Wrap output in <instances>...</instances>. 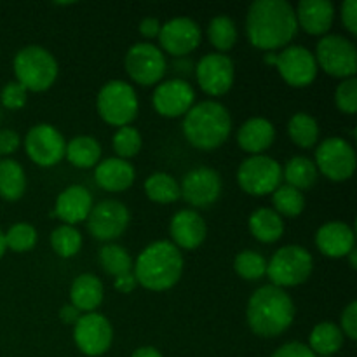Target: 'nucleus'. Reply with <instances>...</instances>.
<instances>
[{"instance_id":"nucleus-6","label":"nucleus","mask_w":357,"mask_h":357,"mask_svg":"<svg viewBox=\"0 0 357 357\" xmlns=\"http://www.w3.org/2000/svg\"><path fill=\"white\" fill-rule=\"evenodd\" d=\"M96 108L107 124L115 126L117 129L124 128L138 115V94L126 80H110L98 93Z\"/></svg>"},{"instance_id":"nucleus-27","label":"nucleus","mask_w":357,"mask_h":357,"mask_svg":"<svg viewBox=\"0 0 357 357\" xmlns=\"http://www.w3.org/2000/svg\"><path fill=\"white\" fill-rule=\"evenodd\" d=\"M250 232L257 241L265 244L278 243L284 234V222L271 208H258L250 216Z\"/></svg>"},{"instance_id":"nucleus-30","label":"nucleus","mask_w":357,"mask_h":357,"mask_svg":"<svg viewBox=\"0 0 357 357\" xmlns=\"http://www.w3.org/2000/svg\"><path fill=\"white\" fill-rule=\"evenodd\" d=\"M26 190V174L23 166L14 159L0 160V197L6 201H17Z\"/></svg>"},{"instance_id":"nucleus-2","label":"nucleus","mask_w":357,"mask_h":357,"mask_svg":"<svg viewBox=\"0 0 357 357\" xmlns=\"http://www.w3.org/2000/svg\"><path fill=\"white\" fill-rule=\"evenodd\" d=\"M246 319L248 326L258 337H279L293 324L295 303L284 289L272 284L261 286L248 302Z\"/></svg>"},{"instance_id":"nucleus-5","label":"nucleus","mask_w":357,"mask_h":357,"mask_svg":"<svg viewBox=\"0 0 357 357\" xmlns=\"http://www.w3.org/2000/svg\"><path fill=\"white\" fill-rule=\"evenodd\" d=\"M13 66L16 82L31 93L47 91L58 79V61L40 45L20 49L14 56Z\"/></svg>"},{"instance_id":"nucleus-47","label":"nucleus","mask_w":357,"mask_h":357,"mask_svg":"<svg viewBox=\"0 0 357 357\" xmlns=\"http://www.w3.org/2000/svg\"><path fill=\"white\" fill-rule=\"evenodd\" d=\"M160 21L157 17H143L142 23H139V33L145 38H155L159 37L160 31Z\"/></svg>"},{"instance_id":"nucleus-51","label":"nucleus","mask_w":357,"mask_h":357,"mask_svg":"<svg viewBox=\"0 0 357 357\" xmlns=\"http://www.w3.org/2000/svg\"><path fill=\"white\" fill-rule=\"evenodd\" d=\"M347 258H349V265H351V268H354L356 271V267H357V258H356V248L354 250L351 251V253L347 255Z\"/></svg>"},{"instance_id":"nucleus-12","label":"nucleus","mask_w":357,"mask_h":357,"mask_svg":"<svg viewBox=\"0 0 357 357\" xmlns=\"http://www.w3.org/2000/svg\"><path fill=\"white\" fill-rule=\"evenodd\" d=\"M66 142L51 124H37L24 136V150L31 162L40 167H52L65 159Z\"/></svg>"},{"instance_id":"nucleus-26","label":"nucleus","mask_w":357,"mask_h":357,"mask_svg":"<svg viewBox=\"0 0 357 357\" xmlns=\"http://www.w3.org/2000/svg\"><path fill=\"white\" fill-rule=\"evenodd\" d=\"M105 296L103 282L93 274H82L75 278L70 288V302L79 312H96Z\"/></svg>"},{"instance_id":"nucleus-20","label":"nucleus","mask_w":357,"mask_h":357,"mask_svg":"<svg viewBox=\"0 0 357 357\" xmlns=\"http://www.w3.org/2000/svg\"><path fill=\"white\" fill-rule=\"evenodd\" d=\"M171 243L178 250H197L206 239L208 227H206L204 218L194 209H181L171 218L169 225Z\"/></svg>"},{"instance_id":"nucleus-29","label":"nucleus","mask_w":357,"mask_h":357,"mask_svg":"<svg viewBox=\"0 0 357 357\" xmlns=\"http://www.w3.org/2000/svg\"><path fill=\"white\" fill-rule=\"evenodd\" d=\"M317 176H319V171H317L316 164L305 155L291 157L282 167V178L286 181L284 185H289L300 192L312 188L316 185Z\"/></svg>"},{"instance_id":"nucleus-17","label":"nucleus","mask_w":357,"mask_h":357,"mask_svg":"<svg viewBox=\"0 0 357 357\" xmlns=\"http://www.w3.org/2000/svg\"><path fill=\"white\" fill-rule=\"evenodd\" d=\"M222 194V178L213 167L199 166L188 171L180 185V195L194 208H209Z\"/></svg>"},{"instance_id":"nucleus-3","label":"nucleus","mask_w":357,"mask_h":357,"mask_svg":"<svg viewBox=\"0 0 357 357\" xmlns=\"http://www.w3.org/2000/svg\"><path fill=\"white\" fill-rule=\"evenodd\" d=\"M183 274V255L171 241L149 244L136 258L132 275L136 282L150 291H167Z\"/></svg>"},{"instance_id":"nucleus-38","label":"nucleus","mask_w":357,"mask_h":357,"mask_svg":"<svg viewBox=\"0 0 357 357\" xmlns=\"http://www.w3.org/2000/svg\"><path fill=\"white\" fill-rule=\"evenodd\" d=\"M234 271L246 281H258L267 274V260L253 250H244L234 260Z\"/></svg>"},{"instance_id":"nucleus-43","label":"nucleus","mask_w":357,"mask_h":357,"mask_svg":"<svg viewBox=\"0 0 357 357\" xmlns=\"http://www.w3.org/2000/svg\"><path fill=\"white\" fill-rule=\"evenodd\" d=\"M340 330L344 337H349L351 340L357 338V302L349 303L344 309L340 317Z\"/></svg>"},{"instance_id":"nucleus-44","label":"nucleus","mask_w":357,"mask_h":357,"mask_svg":"<svg viewBox=\"0 0 357 357\" xmlns=\"http://www.w3.org/2000/svg\"><path fill=\"white\" fill-rule=\"evenodd\" d=\"M272 357H317L309 349V345L302 342H289V344L281 345L278 351L272 354Z\"/></svg>"},{"instance_id":"nucleus-4","label":"nucleus","mask_w":357,"mask_h":357,"mask_svg":"<svg viewBox=\"0 0 357 357\" xmlns=\"http://www.w3.org/2000/svg\"><path fill=\"white\" fill-rule=\"evenodd\" d=\"M183 135L199 150H215L229 139L232 117L218 101H201L183 115Z\"/></svg>"},{"instance_id":"nucleus-48","label":"nucleus","mask_w":357,"mask_h":357,"mask_svg":"<svg viewBox=\"0 0 357 357\" xmlns=\"http://www.w3.org/2000/svg\"><path fill=\"white\" fill-rule=\"evenodd\" d=\"M136 284H138V282H136L132 272H129V274H124V275H119V278H115L114 281V288L121 293H131L132 289L136 288Z\"/></svg>"},{"instance_id":"nucleus-24","label":"nucleus","mask_w":357,"mask_h":357,"mask_svg":"<svg viewBox=\"0 0 357 357\" xmlns=\"http://www.w3.org/2000/svg\"><path fill=\"white\" fill-rule=\"evenodd\" d=\"M136 171L129 160L119 159V157H108V159L98 162L94 167V180L98 187L107 192H124L135 183Z\"/></svg>"},{"instance_id":"nucleus-50","label":"nucleus","mask_w":357,"mask_h":357,"mask_svg":"<svg viewBox=\"0 0 357 357\" xmlns=\"http://www.w3.org/2000/svg\"><path fill=\"white\" fill-rule=\"evenodd\" d=\"M131 357H162L155 347H139L138 351L132 352Z\"/></svg>"},{"instance_id":"nucleus-39","label":"nucleus","mask_w":357,"mask_h":357,"mask_svg":"<svg viewBox=\"0 0 357 357\" xmlns=\"http://www.w3.org/2000/svg\"><path fill=\"white\" fill-rule=\"evenodd\" d=\"M6 248H9L14 253H26V251H31L37 244V230H35L33 225L26 222L14 223L6 234Z\"/></svg>"},{"instance_id":"nucleus-9","label":"nucleus","mask_w":357,"mask_h":357,"mask_svg":"<svg viewBox=\"0 0 357 357\" xmlns=\"http://www.w3.org/2000/svg\"><path fill=\"white\" fill-rule=\"evenodd\" d=\"M282 166L268 155H250L237 169V183L246 194L268 195L281 185Z\"/></svg>"},{"instance_id":"nucleus-25","label":"nucleus","mask_w":357,"mask_h":357,"mask_svg":"<svg viewBox=\"0 0 357 357\" xmlns=\"http://www.w3.org/2000/svg\"><path fill=\"white\" fill-rule=\"evenodd\" d=\"M275 139V129L268 119L251 117L237 131V143L244 152L251 155H261Z\"/></svg>"},{"instance_id":"nucleus-8","label":"nucleus","mask_w":357,"mask_h":357,"mask_svg":"<svg viewBox=\"0 0 357 357\" xmlns=\"http://www.w3.org/2000/svg\"><path fill=\"white\" fill-rule=\"evenodd\" d=\"M317 68L337 79H351L357 72V49L354 42L342 35H324L317 42L316 54Z\"/></svg>"},{"instance_id":"nucleus-1","label":"nucleus","mask_w":357,"mask_h":357,"mask_svg":"<svg viewBox=\"0 0 357 357\" xmlns=\"http://www.w3.org/2000/svg\"><path fill=\"white\" fill-rule=\"evenodd\" d=\"M298 31L295 9L286 0H257L246 14V33L251 45L274 52L284 47Z\"/></svg>"},{"instance_id":"nucleus-28","label":"nucleus","mask_w":357,"mask_h":357,"mask_svg":"<svg viewBox=\"0 0 357 357\" xmlns=\"http://www.w3.org/2000/svg\"><path fill=\"white\" fill-rule=\"evenodd\" d=\"M65 157L72 166L79 167V169L96 167L101 157V145L93 136H75L66 142Z\"/></svg>"},{"instance_id":"nucleus-34","label":"nucleus","mask_w":357,"mask_h":357,"mask_svg":"<svg viewBox=\"0 0 357 357\" xmlns=\"http://www.w3.org/2000/svg\"><path fill=\"white\" fill-rule=\"evenodd\" d=\"M100 264L103 267V271L107 274L119 278V275H124L132 272V261L131 255L126 250L124 246H119V244H105L100 250Z\"/></svg>"},{"instance_id":"nucleus-15","label":"nucleus","mask_w":357,"mask_h":357,"mask_svg":"<svg viewBox=\"0 0 357 357\" xmlns=\"http://www.w3.org/2000/svg\"><path fill=\"white\" fill-rule=\"evenodd\" d=\"M129 209L122 202L108 199L101 201L100 204L93 206L89 216H87V230L98 241H114L126 232L129 225Z\"/></svg>"},{"instance_id":"nucleus-14","label":"nucleus","mask_w":357,"mask_h":357,"mask_svg":"<svg viewBox=\"0 0 357 357\" xmlns=\"http://www.w3.org/2000/svg\"><path fill=\"white\" fill-rule=\"evenodd\" d=\"M236 66L227 54L209 52L199 59L195 66V79L199 87L209 96H223L234 86Z\"/></svg>"},{"instance_id":"nucleus-18","label":"nucleus","mask_w":357,"mask_h":357,"mask_svg":"<svg viewBox=\"0 0 357 357\" xmlns=\"http://www.w3.org/2000/svg\"><path fill=\"white\" fill-rule=\"evenodd\" d=\"M202 30L190 17H173L160 26V47L171 56H187L199 47ZM160 49V51H162Z\"/></svg>"},{"instance_id":"nucleus-49","label":"nucleus","mask_w":357,"mask_h":357,"mask_svg":"<svg viewBox=\"0 0 357 357\" xmlns=\"http://www.w3.org/2000/svg\"><path fill=\"white\" fill-rule=\"evenodd\" d=\"M80 316H82V314H80L79 310L72 305V303H68V305H63L61 310H59V319H61L65 324H72V326L77 323V321H79Z\"/></svg>"},{"instance_id":"nucleus-32","label":"nucleus","mask_w":357,"mask_h":357,"mask_svg":"<svg viewBox=\"0 0 357 357\" xmlns=\"http://www.w3.org/2000/svg\"><path fill=\"white\" fill-rule=\"evenodd\" d=\"M288 135L300 149H312L319 139V124L312 115L298 112L288 122Z\"/></svg>"},{"instance_id":"nucleus-11","label":"nucleus","mask_w":357,"mask_h":357,"mask_svg":"<svg viewBox=\"0 0 357 357\" xmlns=\"http://www.w3.org/2000/svg\"><path fill=\"white\" fill-rule=\"evenodd\" d=\"M126 72L139 86H153L166 73V56L152 42H138L131 45L124 59Z\"/></svg>"},{"instance_id":"nucleus-7","label":"nucleus","mask_w":357,"mask_h":357,"mask_svg":"<svg viewBox=\"0 0 357 357\" xmlns=\"http://www.w3.org/2000/svg\"><path fill=\"white\" fill-rule=\"evenodd\" d=\"M314 268L312 255L302 246L289 244L282 246L272 255L271 261H267V274L272 281V286L278 288H295L303 284L310 278Z\"/></svg>"},{"instance_id":"nucleus-19","label":"nucleus","mask_w":357,"mask_h":357,"mask_svg":"<svg viewBox=\"0 0 357 357\" xmlns=\"http://www.w3.org/2000/svg\"><path fill=\"white\" fill-rule=\"evenodd\" d=\"M195 101V91L187 80L169 79L155 87L152 105L162 117L176 119L187 114Z\"/></svg>"},{"instance_id":"nucleus-35","label":"nucleus","mask_w":357,"mask_h":357,"mask_svg":"<svg viewBox=\"0 0 357 357\" xmlns=\"http://www.w3.org/2000/svg\"><path fill=\"white\" fill-rule=\"evenodd\" d=\"M208 38L218 52H227L236 45L237 28L232 17L215 16L208 24Z\"/></svg>"},{"instance_id":"nucleus-16","label":"nucleus","mask_w":357,"mask_h":357,"mask_svg":"<svg viewBox=\"0 0 357 357\" xmlns=\"http://www.w3.org/2000/svg\"><path fill=\"white\" fill-rule=\"evenodd\" d=\"M274 66L279 70L288 86L307 87L316 80L317 63L312 52L302 45H288L279 54H275Z\"/></svg>"},{"instance_id":"nucleus-41","label":"nucleus","mask_w":357,"mask_h":357,"mask_svg":"<svg viewBox=\"0 0 357 357\" xmlns=\"http://www.w3.org/2000/svg\"><path fill=\"white\" fill-rule=\"evenodd\" d=\"M335 103H337L338 110L344 112L347 115H354L357 112V79H344L338 84L337 91H335Z\"/></svg>"},{"instance_id":"nucleus-10","label":"nucleus","mask_w":357,"mask_h":357,"mask_svg":"<svg viewBox=\"0 0 357 357\" xmlns=\"http://www.w3.org/2000/svg\"><path fill=\"white\" fill-rule=\"evenodd\" d=\"M314 164L331 181H345L356 171V152L347 139L331 136L317 145Z\"/></svg>"},{"instance_id":"nucleus-21","label":"nucleus","mask_w":357,"mask_h":357,"mask_svg":"<svg viewBox=\"0 0 357 357\" xmlns=\"http://www.w3.org/2000/svg\"><path fill=\"white\" fill-rule=\"evenodd\" d=\"M93 209V195L84 185H70L56 199L51 215L65 222V225L75 227V223L86 222Z\"/></svg>"},{"instance_id":"nucleus-22","label":"nucleus","mask_w":357,"mask_h":357,"mask_svg":"<svg viewBox=\"0 0 357 357\" xmlns=\"http://www.w3.org/2000/svg\"><path fill=\"white\" fill-rule=\"evenodd\" d=\"M316 246L324 257L345 258L356 248V236L344 222H328L316 232Z\"/></svg>"},{"instance_id":"nucleus-13","label":"nucleus","mask_w":357,"mask_h":357,"mask_svg":"<svg viewBox=\"0 0 357 357\" xmlns=\"http://www.w3.org/2000/svg\"><path fill=\"white\" fill-rule=\"evenodd\" d=\"M114 340L110 321L100 312H89L73 324V342L82 354L89 357L103 356Z\"/></svg>"},{"instance_id":"nucleus-45","label":"nucleus","mask_w":357,"mask_h":357,"mask_svg":"<svg viewBox=\"0 0 357 357\" xmlns=\"http://www.w3.org/2000/svg\"><path fill=\"white\" fill-rule=\"evenodd\" d=\"M21 145V138L13 129H0V155H10Z\"/></svg>"},{"instance_id":"nucleus-52","label":"nucleus","mask_w":357,"mask_h":357,"mask_svg":"<svg viewBox=\"0 0 357 357\" xmlns=\"http://www.w3.org/2000/svg\"><path fill=\"white\" fill-rule=\"evenodd\" d=\"M6 237H3V234H2V230H0V258L3 257V253H6Z\"/></svg>"},{"instance_id":"nucleus-42","label":"nucleus","mask_w":357,"mask_h":357,"mask_svg":"<svg viewBox=\"0 0 357 357\" xmlns=\"http://www.w3.org/2000/svg\"><path fill=\"white\" fill-rule=\"evenodd\" d=\"M26 93L28 91L14 80V82L6 84L2 87V91H0V101H2V105L7 110H20V108H23L26 105Z\"/></svg>"},{"instance_id":"nucleus-37","label":"nucleus","mask_w":357,"mask_h":357,"mask_svg":"<svg viewBox=\"0 0 357 357\" xmlns=\"http://www.w3.org/2000/svg\"><path fill=\"white\" fill-rule=\"evenodd\" d=\"M51 246L54 253L61 258H72L82 248V236L72 225H59L51 234Z\"/></svg>"},{"instance_id":"nucleus-33","label":"nucleus","mask_w":357,"mask_h":357,"mask_svg":"<svg viewBox=\"0 0 357 357\" xmlns=\"http://www.w3.org/2000/svg\"><path fill=\"white\" fill-rule=\"evenodd\" d=\"M145 194L150 201L159 204H171L176 202L180 195V183L167 173H153L145 180Z\"/></svg>"},{"instance_id":"nucleus-46","label":"nucleus","mask_w":357,"mask_h":357,"mask_svg":"<svg viewBox=\"0 0 357 357\" xmlns=\"http://www.w3.org/2000/svg\"><path fill=\"white\" fill-rule=\"evenodd\" d=\"M342 23L351 31L352 35H357V2L356 0H345L340 7Z\"/></svg>"},{"instance_id":"nucleus-31","label":"nucleus","mask_w":357,"mask_h":357,"mask_svg":"<svg viewBox=\"0 0 357 357\" xmlns=\"http://www.w3.org/2000/svg\"><path fill=\"white\" fill-rule=\"evenodd\" d=\"M344 345V333H342L340 326L335 323L324 321L314 326L312 333L309 338V349L314 354L319 356H333Z\"/></svg>"},{"instance_id":"nucleus-23","label":"nucleus","mask_w":357,"mask_h":357,"mask_svg":"<svg viewBox=\"0 0 357 357\" xmlns=\"http://www.w3.org/2000/svg\"><path fill=\"white\" fill-rule=\"evenodd\" d=\"M296 24L310 35H326L335 20V6L330 0H302L295 9Z\"/></svg>"},{"instance_id":"nucleus-36","label":"nucleus","mask_w":357,"mask_h":357,"mask_svg":"<svg viewBox=\"0 0 357 357\" xmlns=\"http://www.w3.org/2000/svg\"><path fill=\"white\" fill-rule=\"evenodd\" d=\"M272 204H274V211L279 216H288V218H295V216L302 215L303 208H305V197L300 190L289 187V185H279L274 192H272Z\"/></svg>"},{"instance_id":"nucleus-40","label":"nucleus","mask_w":357,"mask_h":357,"mask_svg":"<svg viewBox=\"0 0 357 357\" xmlns=\"http://www.w3.org/2000/svg\"><path fill=\"white\" fill-rule=\"evenodd\" d=\"M114 150L117 153L119 159H131V157L138 155V152L142 150V135L136 128L132 126H124V128H119L115 131L114 139Z\"/></svg>"}]
</instances>
